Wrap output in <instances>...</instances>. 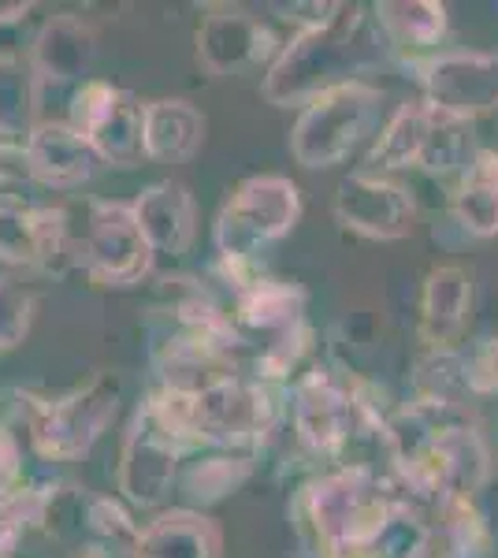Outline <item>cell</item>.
<instances>
[{"mask_svg": "<svg viewBox=\"0 0 498 558\" xmlns=\"http://www.w3.org/2000/svg\"><path fill=\"white\" fill-rule=\"evenodd\" d=\"M394 514L398 502L365 465L316 476L291 502L297 544L331 558H384Z\"/></svg>", "mask_w": 498, "mask_h": 558, "instance_id": "6da1fadb", "label": "cell"}, {"mask_svg": "<svg viewBox=\"0 0 498 558\" xmlns=\"http://www.w3.org/2000/svg\"><path fill=\"white\" fill-rule=\"evenodd\" d=\"M365 41L361 20H350V15H339L320 31H302L268 68L265 97L279 108H291L309 105L342 83H353V71L368 64Z\"/></svg>", "mask_w": 498, "mask_h": 558, "instance_id": "7a4b0ae2", "label": "cell"}, {"mask_svg": "<svg viewBox=\"0 0 498 558\" xmlns=\"http://www.w3.org/2000/svg\"><path fill=\"white\" fill-rule=\"evenodd\" d=\"M297 216H302V197L297 186L283 175H257L239 186L216 220V250L228 260V272L250 268L260 250L291 235Z\"/></svg>", "mask_w": 498, "mask_h": 558, "instance_id": "3957f363", "label": "cell"}, {"mask_svg": "<svg viewBox=\"0 0 498 558\" xmlns=\"http://www.w3.org/2000/svg\"><path fill=\"white\" fill-rule=\"evenodd\" d=\"M376 112L379 89L361 83V78L320 94L316 101L305 105V112L294 123V160L305 168H335L368 134V128L376 123Z\"/></svg>", "mask_w": 498, "mask_h": 558, "instance_id": "277c9868", "label": "cell"}, {"mask_svg": "<svg viewBox=\"0 0 498 558\" xmlns=\"http://www.w3.org/2000/svg\"><path fill=\"white\" fill-rule=\"evenodd\" d=\"M142 120H146V105H138L134 94L108 86L101 78H89L71 94L68 123L94 146L101 165L134 168L146 160Z\"/></svg>", "mask_w": 498, "mask_h": 558, "instance_id": "5b68a950", "label": "cell"}, {"mask_svg": "<svg viewBox=\"0 0 498 558\" xmlns=\"http://www.w3.org/2000/svg\"><path fill=\"white\" fill-rule=\"evenodd\" d=\"M120 407V376H97L86 391H75L60 402L38 410L31 421L34 451L45 462H75L101 439Z\"/></svg>", "mask_w": 498, "mask_h": 558, "instance_id": "8992f818", "label": "cell"}, {"mask_svg": "<svg viewBox=\"0 0 498 558\" xmlns=\"http://www.w3.org/2000/svg\"><path fill=\"white\" fill-rule=\"evenodd\" d=\"M78 254H83L89 276L112 287L138 283L149 272L153 257H157L149 250V242L142 239L131 205H116V202L89 205L86 235L78 242Z\"/></svg>", "mask_w": 498, "mask_h": 558, "instance_id": "52a82bcc", "label": "cell"}, {"mask_svg": "<svg viewBox=\"0 0 498 558\" xmlns=\"http://www.w3.org/2000/svg\"><path fill=\"white\" fill-rule=\"evenodd\" d=\"M294 432L313 454H339L361 421L357 391L328 368H313L291 391Z\"/></svg>", "mask_w": 498, "mask_h": 558, "instance_id": "ba28073f", "label": "cell"}, {"mask_svg": "<svg viewBox=\"0 0 498 558\" xmlns=\"http://www.w3.org/2000/svg\"><path fill=\"white\" fill-rule=\"evenodd\" d=\"M179 454H183V447L142 407L123 439V458H120L123 499L134 502V507H160L179 476Z\"/></svg>", "mask_w": 498, "mask_h": 558, "instance_id": "9c48e42d", "label": "cell"}, {"mask_svg": "<svg viewBox=\"0 0 498 558\" xmlns=\"http://www.w3.org/2000/svg\"><path fill=\"white\" fill-rule=\"evenodd\" d=\"M424 71L428 105L447 116L469 120L498 105V57L487 52H442L432 57Z\"/></svg>", "mask_w": 498, "mask_h": 558, "instance_id": "30bf717a", "label": "cell"}, {"mask_svg": "<svg viewBox=\"0 0 498 558\" xmlns=\"http://www.w3.org/2000/svg\"><path fill=\"white\" fill-rule=\"evenodd\" d=\"M335 213L357 235L387 242L410 235L416 205L405 186H398L376 172H357L342 179L339 194H335Z\"/></svg>", "mask_w": 498, "mask_h": 558, "instance_id": "8fae6325", "label": "cell"}, {"mask_svg": "<svg viewBox=\"0 0 498 558\" xmlns=\"http://www.w3.org/2000/svg\"><path fill=\"white\" fill-rule=\"evenodd\" d=\"M271 52H276L271 31L246 12H216L197 31V60L216 78L246 75L265 64Z\"/></svg>", "mask_w": 498, "mask_h": 558, "instance_id": "7c38bea8", "label": "cell"}, {"mask_svg": "<svg viewBox=\"0 0 498 558\" xmlns=\"http://www.w3.org/2000/svg\"><path fill=\"white\" fill-rule=\"evenodd\" d=\"M23 153L34 183L57 186V191L83 186L97 172V165H101L94 146L71 123H34Z\"/></svg>", "mask_w": 498, "mask_h": 558, "instance_id": "4fadbf2b", "label": "cell"}, {"mask_svg": "<svg viewBox=\"0 0 498 558\" xmlns=\"http://www.w3.org/2000/svg\"><path fill=\"white\" fill-rule=\"evenodd\" d=\"M71 235L63 209H0V260L26 268H52V260L68 257Z\"/></svg>", "mask_w": 498, "mask_h": 558, "instance_id": "5bb4252c", "label": "cell"}, {"mask_svg": "<svg viewBox=\"0 0 498 558\" xmlns=\"http://www.w3.org/2000/svg\"><path fill=\"white\" fill-rule=\"evenodd\" d=\"M134 220H138L142 239L149 242L153 254L179 257L190 250L197 231V213H194V194L183 183H153L138 194V202L131 205Z\"/></svg>", "mask_w": 498, "mask_h": 558, "instance_id": "9a60e30c", "label": "cell"}, {"mask_svg": "<svg viewBox=\"0 0 498 558\" xmlns=\"http://www.w3.org/2000/svg\"><path fill=\"white\" fill-rule=\"evenodd\" d=\"M97 57L94 31L75 15H57L41 26L34 41V83H89V68Z\"/></svg>", "mask_w": 498, "mask_h": 558, "instance_id": "2e32d148", "label": "cell"}, {"mask_svg": "<svg viewBox=\"0 0 498 558\" xmlns=\"http://www.w3.org/2000/svg\"><path fill=\"white\" fill-rule=\"evenodd\" d=\"M134 558H223V536L205 514L171 510L138 533Z\"/></svg>", "mask_w": 498, "mask_h": 558, "instance_id": "e0dca14e", "label": "cell"}, {"mask_svg": "<svg viewBox=\"0 0 498 558\" xmlns=\"http://www.w3.org/2000/svg\"><path fill=\"white\" fill-rule=\"evenodd\" d=\"M205 142V116L190 101H165L146 105V120H142V146H146V160H160V165H183L194 157Z\"/></svg>", "mask_w": 498, "mask_h": 558, "instance_id": "ac0fdd59", "label": "cell"}, {"mask_svg": "<svg viewBox=\"0 0 498 558\" xmlns=\"http://www.w3.org/2000/svg\"><path fill=\"white\" fill-rule=\"evenodd\" d=\"M469 313V276L461 268H436L424 283L421 336L436 350H447L465 328Z\"/></svg>", "mask_w": 498, "mask_h": 558, "instance_id": "d6986e66", "label": "cell"}, {"mask_svg": "<svg viewBox=\"0 0 498 558\" xmlns=\"http://www.w3.org/2000/svg\"><path fill=\"white\" fill-rule=\"evenodd\" d=\"M305 294L294 283H279V279H253L239 287V324L250 331H265V336H287L302 324Z\"/></svg>", "mask_w": 498, "mask_h": 558, "instance_id": "ffe728a7", "label": "cell"}, {"mask_svg": "<svg viewBox=\"0 0 498 558\" xmlns=\"http://www.w3.org/2000/svg\"><path fill=\"white\" fill-rule=\"evenodd\" d=\"M450 213L469 235H498V153H479L450 197Z\"/></svg>", "mask_w": 498, "mask_h": 558, "instance_id": "44dd1931", "label": "cell"}, {"mask_svg": "<svg viewBox=\"0 0 498 558\" xmlns=\"http://www.w3.org/2000/svg\"><path fill=\"white\" fill-rule=\"evenodd\" d=\"M432 123H436V108L428 101L402 105L391 116V123L384 128V134L376 138L368 165L379 168V172H398V168L421 165V153L432 134Z\"/></svg>", "mask_w": 498, "mask_h": 558, "instance_id": "7402d4cb", "label": "cell"}, {"mask_svg": "<svg viewBox=\"0 0 498 558\" xmlns=\"http://www.w3.org/2000/svg\"><path fill=\"white\" fill-rule=\"evenodd\" d=\"M376 23L384 26L387 41L398 49H428L439 45L442 31H447V8L442 4H376Z\"/></svg>", "mask_w": 498, "mask_h": 558, "instance_id": "603a6c76", "label": "cell"}, {"mask_svg": "<svg viewBox=\"0 0 498 558\" xmlns=\"http://www.w3.org/2000/svg\"><path fill=\"white\" fill-rule=\"evenodd\" d=\"M34 75L20 60L0 57V142L23 146L34 131Z\"/></svg>", "mask_w": 498, "mask_h": 558, "instance_id": "cb8c5ba5", "label": "cell"}, {"mask_svg": "<svg viewBox=\"0 0 498 558\" xmlns=\"http://www.w3.org/2000/svg\"><path fill=\"white\" fill-rule=\"evenodd\" d=\"M469 120H458V116H447L436 108V123H432V134L424 142L421 153V168L432 175H447L454 168L465 165V153H469Z\"/></svg>", "mask_w": 498, "mask_h": 558, "instance_id": "d4e9b609", "label": "cell"}, {"mask_svg": "<svg viewBox=\"0 0 498 558\" xmlns=\"http://www.w3.org/2000/svg\"><path fill=\"white\" fill-rule=\"evenodd\" d=\"M250 473L246 458H208V462L194 465L186 473V492L202 502H212L220 495H228L231 488H239Z\"/></svg>", "mask_w": 498, "mask_h": 558, "instance_id": "484cf974", "label": "cell"}, {"mask_svg": "<svg viewBox=\"0 0 498 558\" xmlns=\"http://www.w3.org/2000/svg\"><path fill=\"white\" fill-rule=\"evenodd\" d=\"M31 313L34 294L15 279H0V354L23 343L26 328H31Z\"/></svg>", "mask_w": 498, "mask_h": 558, "instance_id": "4316f807", "label": "cell"}, {"mask_svg": "<svg viewBox=\"0 0 498 558\" xmlns=\"http://www.w3.org/2000/svg\"><path fill=\"white\" fill-rule=\"evenodd\" d=\"M465 368V384L476 395H495L498 391V339H484L461 357Z\"/></svg>", "mask_w": 498, "mask_h": 558, "instance_id": "83f0119b", "label": "cell"}, {"mask_svg": "<svg viewBox=\"0 0 498 558\" xmlns=\"http://www.w3.org/2000/svg\"><path fill=\"white\" fill-rule=\"evenodd\" d=\"M26 525L23 507H20V492L12 488V481H0V558L15 547Z\"/></svg>", "mask_w": 498, "mask_h": 558, "instance_id": "f1b7e54d", "label": "cell"}, {"mask_svg": "<svg viewBox=\"0 0 498 558\" xmlns=\"http://www.w3.org/2000/svg\"><path fill=\"white\" fill-rule=\"evenodd\" d=\"M26 12H31V4H0V23H15Z\"/></svg>", "mask_w": 498, "mask_h": 558, "instance_id": "f546056e", "label": "cell"}, {"mask_svg": "<svg viewBox=\"0 0 498 558\" xmlns=\"http://www.w3.org/2000/svg\"><path fill=\"white\" fill-rule=\"evenodd\" d=\"M294 558H331V555H324V551H313V547H302V544H297Z\"/></svg>", "mask_w": 498, "mask_h": 558, "instance_id": "4dcf8cb0", "label": "cell"}, {"mask_svg": "<svg viewBox=\"0 0 498 558\" xmlns=\"http://www.w3.org/2000/svg\"><path fill=\"white\" fill-rule=\"evenodd\" d=\"M413 558H432V555H428V547H424V551H421V555H413Z\"/></svg>", "mask_w": 498, "mask_h": 558, "instance_id": "1f68e13d", "label": "cell"}]
</instances>
